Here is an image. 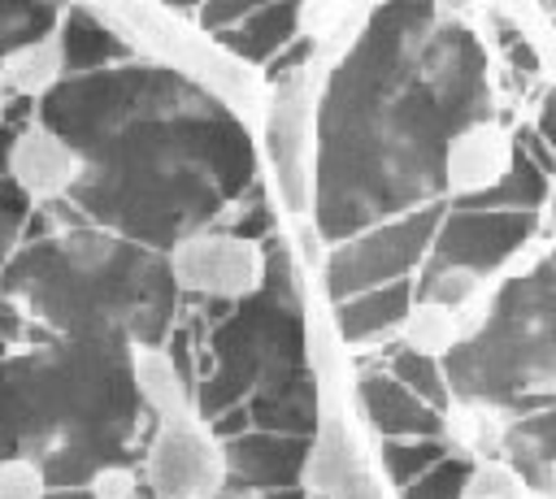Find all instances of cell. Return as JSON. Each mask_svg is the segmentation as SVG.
I'll use <instances>...</instances> for the list:
<instances>
[{
    "label": "cell",
    "instance_id": "obj_1",
    "mask_svg": "<svg viewBox=\"0 0 556 499\" xmlns=\"http://www.w3.org/2000/svg\"><path fill=\"white\" fill-rule=\"evenodd\" d=\"M87 17L113 39H122L126 48L156 61L161 69H178L191 82H200L213 100H222L230 113H239L256 130L269 95V78L248 56L230 52L226 43L191 26L187 13L165 4H104V9H87Z\"/></svg>",
    "mask_w": 556,
    "mask_h": 499
},
{
    "label": "cell",
    "instance_id": "obj_2",
    "mask_svg": "<svg viewBox=\"0 0 556 499\" xmlns=\"http://www.w3.org/2000/svg\"><path fill=\"white\" fill-rule=\"evenodd\" d=\"M326 74H330L326 65L304 56L295 69L269 82V95L256 121L269 195L295 221H304L317 200V104H321Z\"/></svg>",
    "mask_w": 556,
    "mask_h": 499
},
{
    "label": "cell",
    "instance_id": "obj_3",
    "mask_svg": "<svg viewBox=\"0 0 556 499\" xmlns=\"http://www.w3.org/2000/svg\"><path fill=\"white\" fill-rule=\"evenodd\" d=\"M165 269L178 291L204 299H248L265 286V247L235 230H195L178 239L165 256Z\"/></svg>",
    "mask_w": 556,
    "mask_h": 499
},
{
    "label": "cell",
    "instance_id": "obj_4",
    "mask_svg": "<svg viewBox=\"0 0 556 499\" xmlns=\"http://www.w3.org/2000/svg\"><path fill=\"white\" fill-rule=\"evenodd\" d=\"M143 482L161 499H213L226 486V451L200 417L165 421L148 443Z\"/></svg>",
    "mask_w": 556,
    "mask_h": 499
},
{
    "label": "cell",
    "instance_id": "obj_5",
    "mask_svg": "<svg viewBox=\"0 0 556 499\" xmlns=\"http://www.w3.org/2000/svg\"><path fill=\"white\" fill-rule=\"evenodd\" d=\"M4 178L30 208H56L70 195H78V187L87 182V156L61 130L30 117L9 143Z\"/></svg>",
    "mask_w": 556,
    "mask_h": 499
},
{
    "label": "cell",
    "instance_id": "obj_6",
    "mask_svg": "<svg viewBox=\"0 0 556 499\" xmlns=\"http://www.w3.org/2000/svg\"><path fill=\"white\" fill-rule=\"evenodd\" d=\"M513 169H517V139L508 126L491 117L465 121L460 130H452L443 148V187L460 200L500 191Z\"/></svg>",
    "mask_w": 556,
    "mask_h": 499
},
{
    "label": "cell",
    "instance_id": "obj_7",
    "mask_svg": "<svg viewBox=\"0 0 556 499\" xmlns=\"http://www.w3.org/2000/svg\"><path fill=\"white\" fill-rule=\"evenodd\" d=\"M65 78H70V61H65V39L56 26L13 43L0 56V95L4 100H17V104L48 100Z\"/></svg>",
    "mask_w": 556,
    "mask_h": 499
},
{
    "label": "cell",
    "instance_id": "obj_8",
    "mask_svg": "<svg viewBox=\"0 0 556 499\" xmlns=\"http://www.w3.org/2000/svg\"><path fill=\"white\" fill-rule=\"evenodd\" d=\"M295 17V35L308 43V56L326 69H334L365 35V26L374 22V4H356V0H308L300 9H291Z\"/></svg>",
    "mask_w": 556,
    "mask_h": 499
},
{
    "label": "cell",
    "instance_id": "obj_9",
    "mask_svg": "<svg viewBox=\"0 0 556 499\" xmlns=\"http://www.w3.org/2000/svg\"><path fill=\"white\" fill-rule=\"evenodd\" d=\"M126 382H130L135 399L156 417V425L195 417L187 378H182L178 360L165 347H156V343H130L126 347Z\"/></svg>",
    "mask_w": 556,
    "mask_h": 499
},
{
    "label": "cell",
    "instance_id": "obj_10",
    "mask_svg": "<svg viewBox=\"0 0 556 499\" xmlns=\"http://www.w3.org/2000/svg\"><path fill=\"white\" fill-rule=\"evenodd\" d=\"M439 430H443V443L469 464L495 460L508 447V417L482 399H447L439 412Z\"/></svg>",
    "mask_w": 556,
    "mask_h": 499
},
{
    "label": "cell",
    "instance_id": "obj_11",
    "mask_svg": "<svg viewBox=\"0 0 556 499\" xmlns=\"http://www.w3.org/2000/svg\"><path fill=\"white\" fill-rule=\"evenodd\" d=\"M400 338H404L408 356H417V360H443V356H452L465 343L456 304L452 299H439V295L417 299L404 312V321H400Z\"/></svg>",
    "mask_w": 556,
    "mask_h": 499
},
{
    "label": "cell",
    "instance_id": "obj_12",
    "mask_svg": "<svg viewBox=\"0 0 556 499\" xmlns=\"http://www.w3.org/2000/svg\"><path fill=\"white\" fill-rule=\"evenodd\" d=\"M456 499H534V495H530L526 469H517L508 456H495V460L469 464Z\"/></svg>",
    "mask_w": 556,
    "mask_h": 499
},
{
    "label": "cell",
    "instance_id": "obj_13",
    "mask_svg": "<svg viewBox=\"0 0 556 499\" xmlns=\"http://www.w3.org/2000/svg\"><path fill=\"white\" fill-rule=\"evenodd\" d=\"M48 473L30 456H4L0 460V499H48Z\"/></svg>",
    "mask_w": 556,
    "mask_h": 499
},
{
    "label": "cell",
    "instance_id": "obj_14",
    "mask_svg": "<svg viewBox=\"0 0 556 499\" xmlns=\"http://www.w3.org/2000/svg\"><path fill=\"white\" fill-rule=\"evenodd\" d=\"M56 17H61V9L0 4V56H4L13 43H22V39H30V35H43V30H52V26H56Z\"/></svg>",
    "mask_w": 556,
    "mask_h": 499
},
{
    "label": "cell",
    "instance_id": "obj_15",
    "mask_svg": "<svg viewBox=\"0 0 556 499\" xmlns=\"http://www.w3.org/2000/svg\"><path fill=\"white\" fill-rule=\"evenodd\" d=\"M26 226H30V204L13 191L9 178H0V269L13 260L17 243L26 239Z\"/></svg>",
    "mask_w": 556,
    "mask_h": 499
},
{
    "label": "cell",
    "instance_id": "obj_16",
    "mask_svg": "<svg viewBox=\"0 0 556 499\" xmlns=\"http://www.w3.org/2000/svg\"><path fill=\"white\" fill-rule=\"evenodd\" d=\"M83 490L87 499H139V473L122 460H104L100 469H91Z\"/></svg>",
    "mask_w": 556,
    "mask_h": 499
},
{
    "label": "cell",
    "instance_id": "obj_17",
    "mask_svg": "<svg viewBox=\"0 0 556 499\" xmlns=\"http://www.w3.org/2000/svg\"><path fill=\"white\" fill-rule=\"evenodd\" d=\"M539 221H543V243L552 247V243H556V178L547 182V195H543V208H539Z\"/></svg>",
    "mask_w": 556,
    "mask_h": 499
},
{
    "label": "cell",
    "instance_id": "obj_18",
    "mask_svg": "<svg viewBox=\"0 0 556 499\" xmlns=\"http://www.w3.org/2000/svg\"><path fill=\"white\" fill-rule=\"evenodd\" d=\"M13 135H17V130L0 121V178H4V161H9V143H13Z\"/></svg>",
    "mask_w": 556,
    "mask_h": 499
},
{
    "label": "cell",
    "instance_id": "obj_19",
    "mask_svg": "<svg viewBox=\"0 0 556 499\" xmlns=\"http://www.w3.org/2000/svg\"><path fill=\"white\" fill-rule=\"evenodd\" d=\"M235 499H261V495H235Z\"/></svg>",
    "mask_w": 556,
    "mask_h": 499
},
{
    "label": "cell",
    "instance_id": "obj_20",
    "mask_svg": "<svg viewBox=\"0 0 556 499\" xmlns=\"http://www.w3.org/2000/svg\"><path fill=\"white\" fill-rule=\"evenodd\" d=\"M0 304H4V286H0Z\"/></svg>",
    "mask_w": 556,
    "mask_h": 499
}]
</instances>
